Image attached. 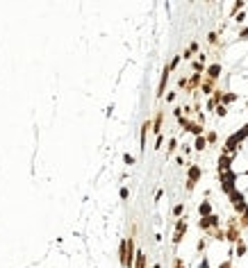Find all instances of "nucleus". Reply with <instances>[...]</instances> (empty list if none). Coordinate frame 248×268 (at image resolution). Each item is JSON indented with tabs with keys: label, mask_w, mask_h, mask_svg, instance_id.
<instances>
[{
	"label": "nucleus",
	"mask_w": 248,
	"mask_h": 268,
	"mask_svg": "<svg viewBox=\"0 0 248 268\" xmlns=\"http://www.w3.org/2000/svg\"><path fill=\"white\" fill-rule=\"evenodd\" d=\"M196 148H200V150L205 148V139H198V141H196Z\"/></svg>",
	"instance_id": "f257e3e1"
}]
</instances>
